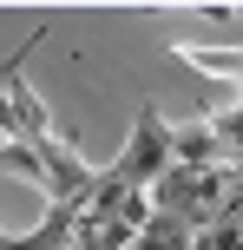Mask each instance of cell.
Returning a JSON list of instances; mask_svg holds the SVG:
<instances>
[{
  "mask_svg": "<svg viewBox=\"0 0 243 250\" xmlns=\"http://www.w3.org/2000/svg\"><path fill=\"white\" fill-rule=\"evenodd\" d=\"M131 250H191V230H184L178 217H158L151 211V224L131 237Z\"/></svg>",
  "mask_w": 243,
  "mask_h": 250,
  "instance_id": "obj_5",
  "label": "cell"
},
{
  "mask_svg": "<svg viewBox=\"0 0 243 250\" xmlns=\"http://www.w3.org/2000/svg\"><path fill=\"white\" fill-rule=\"evenodd\" d=\"M118 224H125V230H145V224H151V198H145V191H125V204H118Z\"/></svg>",
  "mask_w": 243,
  "mask_h": 250,
  "instance_id": "obj_8",
  "label": "cell"
},
{
  "mask_svg": "<svg viewBox=\"0 0 243 250\" xmlns=\"http://www.w3.org/2000/svg\"><path fill=\"white\" fill-rule=\"evenodd\" d=\"M165 171H171V125L158 119V105H138V125H131L125 151H118L99 178L118 185V191H145V185H158Z\"/></svg>",
  "mask_w": 243,
  "mask_h": 250,
  "instance_id": "obj_1",
  "label": "cell"
},
{
  "mask_svg": "<svg viewBox=\"0 0 243 250\" xmlns=\"http://www.w3.org/2000/svg\"><path fill=\"white\" fill-rule=\"evenodd\" d=\"M0 132H7V138H13V112H7V99H0Z\"/></svg>",
  "mask_w": 243,
  "mask_h": 250,
  "instance_id": "obj_9",
  "label": "cell"
},
{
  "mask_svg": "<svg viewBox=\"0 0 243 250\" xmlns=\"http://www.w3.org/2000/svg\"><path fill=\"white\" fill-rule=\"evenodd\" d=\"M210 138H217V151H230V158L243 165V105H237V112H217V119H210Z\"/></svg>",
  "mask_w": 243,
  "mask_h": 250,
  "instance_id": "obj_6",
  "label": "cell"
},
{
  "mask_svg": "<svg viewBox=\"0 0 243 250\" xmlns=\"http://www.w3.org/2000/svg\"><path fill=\"white\" fill-rule=\"evenodd\" d=\"M79 211H86V204H53V211L39 217V224L26 230V237H7L0 250H66V244H73V224H79Z\"/></svg>",
  "mask_w": 243,
  "mask_h": 250,
  "instance_id": "obj_2",
  "label": "cell"
},
{
  "mask_svg": "<svg viewBox=\"0 0 243 250\" xmlns=\"http://www.w3.org/2000/svg\"><path fill=\"white\" fill-rule=\"evenodd\" d=\"M0 244H7V230H0Z\"/></svg>",
  "mask_w": 243,
  "mask_h": 250,
  "instance_id": "obj_10",
  "label": "cell"
},
{
  "mask_svg": "<svg viewBox=\"0 0 243 250\" xmlns=\"http://www.w3.org/2000/svg\"><path fill=\"white\" fill-rule=\"evenodd\" d=\"M131 237L138 230H125L118 217H86L79 211V224H73V250H131Z\"/></svg>",
  "mask_w": 243,
  "mask_h": 250,
  "instance_id": "obj_3",
  "label": "cell"
},
{
  "mask_svg": "<svg viewBox=\"0 0 243 250\" xmlns=\"http://www.w3.org/2000/svg\"><path fill=\"white\" fill-rule=\"evenodd\" d=\"M217 138H210V125H191V132H171V165H191V171H204V165H217Z\"/></svg>",
  "mask_w": 243,
  "mask_h": 250,
  "instance_id": "obj_4",
  "label": "cell"
},
{
  "mask_svg": "<svg viewBox=\"0 0 243 250\" xmlns=\"http://www.w3.org/2000/svg\"><path fill=\"white\" fill-rule=\"evenodd\" d=\"M0 171H13V178H33V185H46V171H39V158L26 145H0Z\"/></svg>",
  "mask_w": 243,
  "mask_h": 250,
  "instance_id": "obj_7",
  "label": "cell"
}]
</instances>
